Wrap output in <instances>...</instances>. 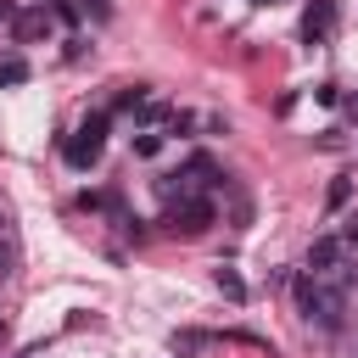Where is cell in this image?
Instances as JSON below:
<instances>
[{
    "instance_id": "cell-1",
    "label": "cell",
    "mask_w": 358,
    "mask_h": 358,
    "mask_svg": "<svg viewBox=\"0 0 358 358\" xmlns=\"http://www.w3.org/2000/svg\"><path fill=\"white\" fill-rule=\"evenodd\" d=\"M296 313H302L308 324H319V330H341V319H347V291H341L336 280H324V274H302V280H296Z\"/></svg>"
},
{
    "instance_id": "cell-2",
    "label": "cell",
    "mask_w": 358,
    "mask_h": 358,
    "mask_svg": "<svg viewBox=\"0 0 358 358\" xmlns=\"http://www.w3.org/2000/svg\"><path fill=\"white\" fill-rule=\"evenodd\" d=\"M213 218H218L213 196H173L162 224H168L173 235H201V229H213Z\"/></svg>"
},
{
    "instance_id": "cell-3",
    "label": "cell",
    "mask_w": 358,
    "mask_h": 358,
    "mask_svg": "<svg viewBox=\"0 0 358 358\" xmlns=\"http://www.w3.org/2000/svg\"><path fill=\"white\" fill-rule=\"evenodd\" d=\"M101 145H106V112H90V117L78 123V140H67V162H73V168H95Z\"/></svg>"
},
{
    "instance_id": "cell-4",
    "label": "cell",
    "mask_w": 358,
    "mask_h": 358,
    "mask_svg": "<svg viewBox=\"0 0 358 358\" xmlns=\"http://www.w3.org/2000/svg\"><path fill=\"white\" fill-rule=\"evenodd\" d=\"M341 252H347V241H341V235H319V241L308 246V274L336 280V274H341Z\"/></svg>"
},
{
    "instance_id": "cell-5",
    "label": "cell",
    "mask_w": 358,
    "mask_h": 358,
    "mask_svg": "<svg viewBox=\"0 0 358 358\" xmlns=\"http://www.w3.org/2000/svg\"><path fill=\"white\" fill-rule=\"evenodd\" d=\"M336 0H308V11H302V39L308 45H324L330 34H336Z\"/></svg>"
},
{
    "instance_id": "cell-6",
    "label": "cell",
    "mask_w": 358,
    "mask_h": 358,
    "mask_svg": "<svg viewBox=\"0 0 358 358\" xmlns=\"http://www.w3.org/2000/svg\"><path fill=\"white\" fill-rule=\"evenodd\" d=\"M218 291H224L229 302H246V280H241L235 268H218Z\"/></svg>"
},
{
    "instance_id": "cell-7",
    "label": "cell",
    "mask_w": 358,
    "mask_h": 358,
    "mask_svg": "<svg viewBox=\"0 0 358 358\" xmlns=\"http://www.w3.org/2000/svg\"><path fill=\"white\" fill-rule=\"evenodd\" d=\"M45 28H50L45 11H22V17H17V34H22V39H34V34H45Z\"/></svg>"
},
{
    "instance_id": "cell-8",
    "label": "cell",
    "mask_w": 358,
    "mask_h": 358,
    "mask_svg": "<svg viewBox=\"0 0 358 358\" xmlns=\"http://www.w3.org/2000/svg\"><path fill=\"white\" fill-rule=\"evenodd\" d=\"M162 151V129H140L134 134V157H157Z\"/></svg>"
},
{
    "instance_id": "cell-9",
    "label": "cell",
    "mask_w": 358,
    "mask_h": 358,
    "mask_svg": "<svg viewBox=\"0 0 358 358\" xmlns=\"http://www.w3.org/2000/svg\"><path fill=\"white\" fill-rule=\"evenodd\" d=\"M190 129H196L190 112H168V117H162V134H190Z\"/></svg>"
},
{
    "instance_id": "cell-10",
    "label": "cell",
    "mask_w": 358,
    "mask_h": 358,
    "mask_svg": "<svg viewBox=\"0 0 358 358\" xmlns=\"http://www.w3.org/2000/svg\"><path fill=\"white\" fill-rule=\"evenodd\" d=\"M145 101H151V90H140V84H134V90H123V95H117V106H123V112H140V106H145Z\"/></svg>"
},
{
    "instance_id": "cell-11",
    "label": "cell",
    "mask_w": 358,
    "mask_h": 358,
    "mask_svg": "<svg viewBox=\"0 0 358 358\" xmlns=\"http://www.w3.org/2000/svg\"><path fill=\"white\" fill-rule=\"evenodd\" d=\"M168 112H173V106H162V101H145V106H140V123H145V129H151V123H162V117H168Z\"/></svg>"
},
{
    "instance_id": "cell-12",
    "label": "cell",
    "mask_w": 358,
    "mask_h": 358,
    "mask_svg": "<svg viewBox=\"0 0 358 358\" xmlns=\"http://www.w3.org/2000/svg\"><path fill=\"white\" fill-rule=\"evenodd\" d=\"M207 347V336H196V330H185V336H173V352H201Z\"/></svg>"
},
{
    "instance_id": "cell-13",
    "label": "cell",
    "mask_w": 358,
    "mask_h": 358,
    "mask_svg": "<svg viewBox=\"0 0 358 358\" xmlns=\"http://www.w3.org/2000/svg\"><path fill=\"white\" fill-rule=\"evenodd\" d=\"M347 196H352V179H330V196H324V201H330V207H341Z\"/></svg>"
},
{
    "instance_id": "cell-14",
    "label": "cell",
    "mask_w": 358,
    "mask_h": 358,
    "mask_svg": "<svg viewBox=\"0 0 358 358\" xmlns=\"http://www.w3.org/2000/svg\"><path fill=\"white\" fill-rule=\"evenodd\" d=\"M22 78H28L22 62H0V84H22Z\"/></svg>"
},
{
    "instance_id": "cell-15",
    "label": "cell",
    "mask_w": 358,
    "mask_h": 358,
    "mask_svg": "<svg viewBox=\"0 0 358 358\" xmlns=\"http://www.w3.org/2000/svg\"><path fill=\"white\" fill-rule=\"evenodd\" d=\"M341 241H347V246H358V213H352V218L341 224Z\"/></svg>"
},
{
    "instance_id": "cell-16",
    "label": "cell",
    "mask_w": 358,
    "mask_h": 358,
    "mask_svg": "<svg viewBox=\"0 0 358 358\" xmlns=\"http://www.w3.org/2000/svg\"><path fill=\"white\" fill-rule=\"evenodd\" d=\"M352 117H358V95H352Z\"/></svg>"
},
{
    "instance_id": "cell-17",
    "label": "cell",
    "mask_w": 358,
    "mask_h": 358,
    "mask_svg": "<svg viewBox=\"0 0 358 358\" xmlns=\"http://www.w3.org/2000/svg\"><path fill=\"white\" fill-rule=\"evenodd\" d=\"M0 336H6V319H0Z\"/></svg>"
}]
</instances>
